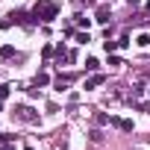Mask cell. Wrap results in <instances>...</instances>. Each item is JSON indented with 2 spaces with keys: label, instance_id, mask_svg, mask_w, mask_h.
Instances as JSON below:
<instances>
[{
  "label": "cell",
  "instance_id": "cell-4",
  "mask_svg": "<svg viewBox=\"0 0 150 150\" xmlns=\"http://www.w3.org/2000/svg\"><path fill=\"white\" fill-rule=\"evenodd\" d=\"M103 83H106V74L97 71V74H91V77L86 80V88H97V86H103Z\"/></svg>",
  "mask_w": 150,
  "mask_h": 150
},
{
  "label": "cell",
  "instance_id": "cell-5",
  "mask_svg": "<svg viewBox=\"0 0 150 150\" xmlns=\"http://www.w3.org/2000/svg\"><path fill=\"white\" fill-rule=\"evenodd\" d=\"M74 80H77V74H65V77H56V88L62 91V88H68Z\"/></svg>",
  "mask_w": 150,
  "mask_h": 150
},
{
  "label": "cell",
  "instance_id": "cell-1",
  "mask_svg": "<svg viewBox=\"0 0 150 150\" xmlns=\"http://www.w3.org/2000/svg\"><path fill=\"white\" fill-rule=\"evenodd\" d=\"M56 15H59V6L53 3V0H38V3L33 6V21L50 24V21H56Z\"/></svg>",
  "mask_w": 150,
  "mask_h": 150
},
{
  "label": "cell",
  "instance_id": "cell-11",
  "mask_svg": "<svg viewBox=\"0 0 150 150\" xmlns=\"http://www.w3.org/2000/svg\"><path fill=\"white\" fill-rule=\"evenodd\" d=\"M74 35H77L80 44H88V41H91V38H88V30H86V33H74Z\"/></svg>",
  "mask_w": 150,
  "mask_h": 150
},
{
  "label": "cell",
  "instance_id": "cell-20",
  "mask_svg": "<svg viewBox=\"0 0 150 150\" xmlns=\"http://www.w3.org/2000/svg\"><path fill=\"white\" fill-rule=\"evenodd\" d=\"M0 112H3V100H0Z\"/></svg>",
  "mask_w": 150,
  "mask_h": 150
},
{
  "label": "cell",
  "instance_id": "cell-10",
  "mask_svg": "<svg viewBox=\"0 0 150 150\" xmlns=\"http://www.w3.org/2000/svg\"><path fill=\"white\" fill-rule=\"evenodd\" d=\"M118 47H121V41H109V38L103 41V50H106V53H115Z\"/></svg>",
  "mask_w": 150,
  "mask_h": 150
},
{
  "label": "cell",
  "instance_id": "cell-6",
  "mask_svg": "<svg viewBox=\"0 0 150 150\" xmlns=\"http://www.w3.org/2000/svg\"><path fill=\"white\" fill-rule=\"evenodd\" d=\"M94 21H97V24H109V6H97Z\"/></svg>",
  "mask_w": 150,
  "mask_h": 150
},
{
  "label": "cell",
  "instance_id": "cell-18",
  "mask_svg": "<svg viewBox=\"0 0 150 150\" xmlns=\"http://www.w3.org/2000/svg\"><path fill=\"white\" fill-rule=\"evenodd\" d=\"M127 3H129V6H138V3H141V0H127Z\"/></svg>",
  "mask_w": 150,
  "mask_h": 150
},
{
  "label": "cell",
  "instance_id": "cell-16",
  "mask_svg": "<svg viewBox=\"0 0 150 150\" xmlns=\"http://www.w3.org/2000/svg\"><path fill=\"white\" fill-rule=\"evenodd\" d=\"M0 150H15V144H12V138H9V141H3V144H0Z\"/></svg>",
  "mask_w": 150,
  "mask_h": 150
},
{
  "label": "cell",
  "instance_id": "cell-14",
  "mask_svg": "<svg viewBox=\"0 0 150 150\" xmlns=\"http://www.w3.org/2000/svg\"><path fill=\"white\" fill-rule=\"evenodd\" d=\"M53 53H56V47H50V44H44V50H41V56H44V59H50Z\"/></svg>",
  "mask_w": 150,
  "mask_h": 150
},
{
  "label": "cell",
  "instance_id": "cell-19",
  "mask_svg": "<svg viewBox=\"0 0 150 150\" xmlns=\"http://www.w3.org/2000/svg\"><path fill=\"white\" fill-rule=\"evenodd\" d=\"M144 12H150V0H147V3H144Z\"/></svg>",
  "mask_w": 150,
  "mask_h": 150
},
{
  "label": "cell",
  "instance_id": "cell-17",
  "mask_svg": "<svg viewBox=\"0 0 150 150\" xmlns=\"http://www.w3.org/2000/svg\"><path fill=\"white\" fill-rule=\"evenodd\" d=\"M77 6H94V0H77Z\"/></svg>",
  "mask_w": 150,
  "mask_h": 150
},
{
  "label": "cell",
  "instance_id": "cell-12",
  "mask_svg": "<svg viewBox=\"0 0 150 150\" xmlns=\"http://www.w3.org/2000/svg\"><path fill=\"white\" fill-rule=\"evenodd\" d=\"M77 27H86V30H88V27H91V18H83V15H77Z\"/></svg>",
  "mask_w": 150,
  "mask_h": 150
},
{
  "label": "cell",
  "instance_id": "cell-13",
  "mask_svg": "<svg viewBox=\"0 0 150 150\" xmlns=\"http://www.w3.org/2000/svg\"><path fill=\"white\" fill-rule=\"evenodd\" d=\"M47 83H50L47 74H38V77H35V86H47Z\"/></svg>",
  "mask_w": 150,
  "mask_h": 150
},
{
  "label": "cell",
  "instance_id": "cell-7",
  "mask_svg": "<svg viewBox=\"0 0 150 150\" xmlns=\"http://www.w3.org/2000/svg\"><path fill=\"white\" fill-rule=\"evenodd\" d=\"M86 71H88V74H97V71H100V62H97L94 56H88V59H86Z\"/></svg>",
  "mask_w": 150,
  "mask_h": 150
},
{
  "label": "cell",
  "instance_id": "cell-3",
  "mask_svg": "<svg viewBox=\"0 0 150 150\" xmlns=\"http://www.w3.org/2000/svg\"><path fill=\"white\" fill-rule=\"evenodd\" d=\"M15 112H18V118H21V121H30V124H35V121H38L35 109H30V106H18Z\"/></svg>",
  "mask_w": 150,
  "mask_h": 150
},
{
  "label": "cell",
  "instance_id": "cell-2",
  "mask_svg": "<svg viewBox=\"0 0 150 150\" xmlns=\"http://www.w3.org/2000/svg\"><path fill=\"white\" fill-rule=\"evenodd\" d=\"M27 18H30V15H27V12H21V9H18V12H9V15H6V18H3V21H0V27H3V30H9V27H12V24H27Z\"/></svg>",
  "mask_w": 150,
  "mask_h": 150
},
{
  "label": "cell",
  "instance_id": "cell-15",
  "mask_svg": "<svg viewBox=\"0 0 150 150\" xmlns=\"http://www.w3.org/2000/svg\"><path fill=\"white\" fill-rule=\"evenodd\" d=\"M9 97V86H0V100H6Z\"/></svg>",
  "mask_w": 150,
  "mask_h": 150
},
{
  "label": "cell",
  "instance_id": "cell-9",
  "mask_svg": "<svg viewBox=\"0 0 150 150\" xmlns=\"http://www.w3.org/2000/svg\"><path fill=\"white\" fill-rule=\"evenodd\" d=\"M12 56H15V47H12V44L0 47V59H12Z\"/></svg>",
  "mask_w": 150,
  "mask_h": 150
},
{
  "label": "cell",
  "instance_id": "cell-8",
  "mask_svg": "<svg viewBox=\"0 0 150 150\" xmlns=\"http://www.w3.org/2000/svg\"><path fill=\"white\" fill-rule=\"evenodd\" d=\"M135 44L138 47H150V33H138L135 35Z\"/></svg>",
  "mask_w": 150,
  "mask_h": 150
}]
</instances>
